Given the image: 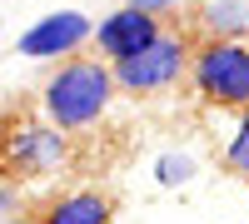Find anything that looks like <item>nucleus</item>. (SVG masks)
<instances>
[{
	"label": "nucleus",
	"mask_w": 249,
	"mask_h": 224,
	"mask_svg": "<svg viewBox=\"0 0 249 224\" xmlns=\"http://www.w3.org/2000/svg\"><path fill=\"white\" fill-rule=\"evenodd\" d=\"M110 100H115V75H110L105 60H95V55L65 60V65L45 80V90H40L45 120L60 125V130H85V125H95V120L110 110Z\"/></svg>",
	"instance_id": "f257e3e1"
},
{
	"label": "nucleus",
	"mask_w": 249,
	"mask_h": 224,
	"mask_svg": "<svg viewBox=\"0 0 249 224\" xmlns=\"http://www.w3.org/2000/svg\"><path fill=\"white\" fill-rule=\"evenodd\" d=\"M190 60H195L190 40L179 30H160L144 50L115 60L110 75H115V85L130 90V95H160V90H170V85H179V80L190 75Z\"/></svg>",
	"instance_id": "f03ea898"
},
{
	"label": "nucleus",
	"mask_w": 249,
	"mask_h": 224,
	"mask_svg": "<svg viewBox=\"0 0 249 224\" xmlns=\"http://www.w3.org/2000/svg\"><path fill=\"white\" fill-rule=\"evenodd\" d=\"M199 100L219 110H249V40H210L190 60Z\"/></svg>",
	"instance_id": "7ed1b4c3"
},
{
	"label": "nucleus",
	"mask_w": 249,
	"mask_h": 224,
	"mask_svg": "<svg viewBox=\"0 0 249 224\" xmlns=\"http://www.w3.org/2000/svg\"><path fill=\"white\" fill-rule=\"evenodd\" d=\"M65 165V135L60 125L40 120H10L0 130V174L5 179H40Z\"/></svg>",
	"instance_id": "20e7f679"
},
{
	"label": "nucleus",
	"mask_w": 249,
	"mask_h": 224,
	"mask_svg": "<svg viewBox=\"0 0 249 224\" xmlns=\"http://www.w3.org/2000/svg\"><path fill=\"white\" fill-rule=\"evenodd\" d=\"M160 30H164V20H160L155 10L130 5V10H115L105 25L95 30V50H100V60H105V65H115V60H124V55L144 50Z\"/></svg>",
	"instance_id": "39448f33"
},
{
	"label": "nucleus",
	"mask_w": 249,
	"mask_h": 224,
	"mask_svg": "<svg viewBox=\"0 0 249 224\" xmlns=\"http://www.w3.org/2000/svg\"><path fill=\"white\" fill-rule=\"evenodd\" d=\"M85 35H90V25L80 15H50L45 25H35L25 40H20V50L25 55H70Z\"/></svg>",
	"instance_id": "423d86ee"
},
{
	"label": "nucleus",
	"mask_w": 249,
	"mask_h": 224,
	"mask_svg": "<svg viewBox=\"0 0 249 224\" xmlns=\"http://www.w3.org/2000/svg\"><path fill=\"white\" fill-rule=\"evenodd\" d=\"M115 219V199L100 194V190H75L65 199H55L45 209L40 224H110Z\"/></svg>",
	"instance_id": "0eeeda50"
},
{
	"label": "nucleus",
	"mask_w": 249,
	"mask_h": 224,
	"mask_svg": "<svg viewBox=\"0 0 249 224\" xmlns=\"http://www.w3.org/2000/svg\"><path fill=\"white\" fill-rule=\"evenodd\" d=\"M230 170L239 179H249V110L239 115V130H234V145H230Z\"/></svg>",
	"instance_id": "6e6552de"
},
{
	"label": "nucleus",
	"mask_w": 249,
	"mask_h": 224,
	"mask_svg": "<svg viewBox=\"0 0 249 224\" xmlns=\"http://www.w3.org/2000/svg\"><path fill=\"white\" fill-rule=\"evenodd\" d=\"M10 224H40V219H10Z\"/></svg>",
	"instance_id": "1a4fd4ad"
}]
</instances>
